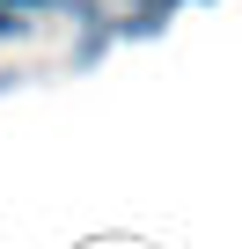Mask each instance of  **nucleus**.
Wrapping results in <instances>:
<instances>
[{
    "instance_id": "obj_1",
    "label": "nucleus",
    "mask_w": 242,
    "mask_h": 249,
    "mask_svg": "<svg viewBox=\"0 0 242 249\" xmlns=\"http://www.w3.org/2000/svg\"><path fill=\"white\" fill-rule=\"evenodd\" d=\"M30 30H37V22H30V15H15V8H0V44H22V37H30Z\"/></svg>"
}]
</instances>
